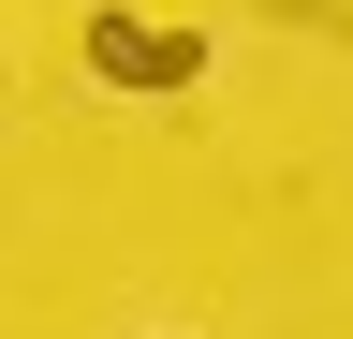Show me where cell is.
<instances>
[{
	"label": "cell",
	"mask_w": 353,
	"mask_h": 339,
	"mask_svg": "<svg viewBox=\"0 0 353 339\" xmlns=\"http://www.w3.org/2000/svg\"><path fill=\"white\" fill-rule=\"evenodd\" d=\"M88 74H103V89H192V74H206V30H148V15H103V30H88Z\"/></svg>",
	"instance_id": "obj_1"
}]
</instances>
